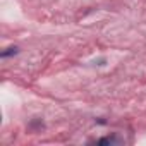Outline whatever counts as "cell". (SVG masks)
Returning a JSON list of instances; mask_svg holds the SVG:
<instances>
[{
	"instance_id": "1",
	"label": "cell",
	"mask_w": 146,
	"mask_h": 146,
	"mask_svg": "<svg viewBox=\"0 0 146 146\" xmlns=\"http://www.w3.org/2000/svg\"><path fill=\"white\" fill-rule=\"evenodd\" d=\"M95 143H96V144H119V143H122V141H120L117 136H113V134H112V136L100 137V139H96Z\"/></svg>"
},
{
	"instance_id": "2",
	"label": "cell",
	"mask_w": 146,
	"mask_h": 146,
	"mask_svg": "<svg viewBox=\"0 0 146 146\" xmlns=\"http://www.w3.org/2000/svg\"><path fill=\"white\" fill-rule=\"evenodd\" d=\"M19 53V46H9V48H5L2 53H0V57L2 58H9V57H12V55H17Z\"/></svg>"
}]
</instances>
